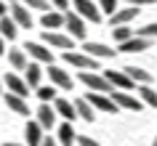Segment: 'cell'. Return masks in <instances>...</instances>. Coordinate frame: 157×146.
I'll list each match as a JSON object with an SVG mask.
<instances>
[{
    "instance_id": "1",
    "label": "cell",
    "mask_w": 157,
    "mask_h": 146,
    "mask_svg": "<svg viewBox=\"0 0 157 146\" xmlns=\"http://www.w3.org/2000/svg\"><path fill=\"white\" fill-rule=\"evenodd\" d=\"M64 61L75 69H80V72H101L99 61L91 58L88 53H83V51H64Z\"/></svg>"
},
{
    "instance_id": "2",
    "label": "cell",
    "mask_w": 157,
    "mask_h": 146,
    "mask_svg": "<svg viewBox=\"0 0 157 146\" xmlns=\"http://www.w3.org/2000/svg\"><path fill=\"white\" fill-rule=\"evenodd\" d=\"M80 82H83L85 88L91 90V93H112V85H109V80L104 77V72H80Z\"/></svg>"
},
{
    "instance_id": "3",
    "label": "cell",
    "mask_w": 157,
    "mask_h": 146,
    "mask_svg": "<svg viewBox=\"0 0 157 146\" xmlns=\"http://www.w3.org/2000/svg\"><path fill=\"white\" fill-rule=\"evenodd\" d=\"M43 45L48 48H56V51H75V37H69L67 32H48L43 29Z\"/></svg>"
},
{
    "instance_id": "4",
    "label": "cell",
    "mask_w": 157,
    "mask_h": 146,
    "mask_svg": "<svg viewBox=\"0 0 157 146\" xmlns=\"http://www.w3.org/2000/svg\"><path fill=\"white\" fill-rule=\"evenodd\" d=\"M72 3H75V13L83 19V21H93V24L101 21V11H99V6L93 0H72Z\"/></svg>"
},
{
    "instance_id": "5",
    "label": "cell",
    "mask_w": 157,
    "mask_h": 146,
    "mask_svg": "<svg viewBox=\"0 0 157 146\" xmlns=\"http://www.w3.org/2000/svg\"><path fill=\"white\" fill-rule=\"evenodd\" d=\"M85 101H88L96 112H104V114H117V112H120L117 104L112 101V96H107V93H88Z\"/></svg>"
},
{
    "instance_id": "6",
    "label": "cell",
    "mask_w": 157,
    "mask_h": 146,
    "mask_svg": "<svg viewBox=\"0 0 157 146\" xmlns=\"http://www.w3.org/2000/svg\"><path fill=\"white\" fill-rule=\"evenodd\" d=\"M24 53H29V58L37 61V64H48V66L53 64V51L48 45H43V43H27Z\"/></svg>"
},
{
    "instance_id": "7",
    "label": "cell",
    "mask_w": 157,
    "mask_h": 146,
    "mask_svg": "<svg viewBox=\"0 0 157 146\" xmlns=\"http://www.w3.org/2000/svg\"><path fill=\"white\" fill-rule=\"evenodd\" d=\"M112 96V101L117 104V109H125V112H141V101L139 96H131V93H125V90H112L109 93Z\"/></svg>"
},
{
    "instance_id": "8",
    "label": "cell",
    "mask_w": 157,
    "mask_h": 146,
    "mask_svg": "<svg viewBox=\"0 0 157 146\" xmlns=\"http://www.w3.org/2000/svg\"><path fill=\"white\" fill-rule=\"evenodd\" d=\"M64 29H67V35L69 37H75V40H83L85 43V21L77 13H64Z\"/></svg>"
},
{
    "instance_id": "9",
    "label": "cell",
    "mask_w": 157,
    "mask_h": 146,
    "mask_svg": "<svg viewBox=\"0 0 157 146\" xmlns=\"http://www.w3.org/2000/svg\"><path fill=\"white\" fill-rule=\"evenodd\" d=\"M101 72H104V77L109 80V85H112L115 90H125V93H128V90L136 88V82H133L123 69H120V72H115V69H101Z\"/></svg>"
},
{
    "instance_id": "10",
    "label": "cell",
    "mask_w": 157,
    "mask_h": 146,
    "mask_svg": "<svg viewBox=\"0 0 157 146\" xmlns=\"http://www.w3.org/2000/svg\"><path fill=\"white\" fill-rule=\"evenodd\" d=\"M3 85H6L8 93H13V96H21V98L29 96V85H27L24 77H19L16 72H8V74H6V77H3Z\"/></svg>"
},
{
    "instance_id": "11",
    "label": "cell",
    "mask_w": 157,
    "mask_h": 146,
    "mask_svg": "<svg viewBox=\"0 0 157 146\" xmlns=\"http://www.w3.org/2000/svg\"><path fill=\"white\" fill-rule=\"evenodd\" d=\"M48 77H51V85H53V88H59V90H72V77H69L67 69L51 64V66H48Z\"/></svg>"
},
{
    "instance_id": "12",
    "label": "cell",
    "mask_w": 157,
    "mask_h": 146,
    "mask_svg": "<svg viewBox=\"0 0 157 146\" xmlns=\"http://www.w3.org/2000/svg\"><path fill=\"white\" fill-rule=\"evenodd\" d=\"M13 21H16L19 29H32V13H29V8H24L21 3H11V13H8Z\"/></svg>"
},
{
    "instance_id": "13",
    "label": "cell",
    "mask_w": 157,
    "mask_h": 146,
    "mask_svg": "<svg viewBox=\"0 0 157 146\" xmlns=\"http://www.w3.org/2000/svg\"><path fill=\"white\" fill-rule=\"evenodd\" d=\"M83 53H88L91 58H115L117 56V51L115 48H109V45H104V43H83Z\"/></svg>"
},
{
    "instance_id": "14",
    "label": "cell",
    "mask_w": 157,
    "mask_h": 146,
    "mask_svg": "<svg viewBox=\"0 0 157 146\" xmlns=\"http://www.w3.org/2000/svg\"><path fill=\"white\" fill-rule=\"evenodd\" d=\"M40 24H43V29H48V32H59V29H64V13L61 11H45L40 16Z\"/></svg>"
},
{
    "instance_id": "15",
    "label": "cell",
    "mask_w": 157,
    "mask_h": 146,
    "mask_svg": "<svg viewBox=\"0 0 157 146\" xmlns=\"http://www.w3.org/2000/svg\"><path fill=\"white\" fill-rule=\"evenodd\" d=\"M152 48V40H147V37H139V35H133L128 43H123L120 48H117V53H144V51Z\"/></svg>"
},
{
    "instance_id": "16",
    "label": "cell",
    "mask_w": 157,
    "mask_h": 146,
    "mask_svg": "<svg viewBox=\"0 0 157 146\" xmlns=\"http://www.w3.org/2000/svg\"><path fill=\"white\" fill-rule=\"evenodd\" d=\"M35 120H37V125H40L43 130H51L53 125H56V112H53V106L51 104H40L37 112H35Z\"/></svg>"
},
{
    "instance_id": "17",
    "label": "cell",
    "mask_w": 157,
    "mask_h": 146,
    "mask_svg": "<svg viewBox=\"0 0 157 146\" xmlns=\"http://www.w3.org/2000/svg\"><path fill=\"white\" fill-rule=\"evenodd\" d=\"M53 112H56V117H61L64 122H75L77 120L75 104L69 101V98H56V101H53Z\"/></svg>"
},
{
    "instance_id": "18",
    "label": "cell",
    "mask_w": 157,
    "mask_h": 146,
    "mask_svg": "<svg viewBox=\"0 0 157 146\" xmlns=\"http://www.w3.org/2000/svg\"><path fill=\"white\" fill-rule=\"evenodd\" d=\"M139 11L141 8H133V6H128V8H117L112 16H109V24L112 27H125V24H131L133 19L139 16Z\"/></svg>"
},
{
    "instance_id": "19",
    "label": "cell",
    "mask_w": 157,
    "mask_h": 146,
    "mask_svg": "<svg viewBox=\"0 0 157 146\" xmlns=\"http://www.w3.org/2000/svg\"><path fill=\"white\" fill-rule=\"evenodd\" d=\"M3 96H6V106H8L13 114H19V117H29V104H27V98L13 96V93H3Z\"/></svg>"
},
{
    "instance_id": "20",
    "label": "cell",
    "mask_w": 157,
    "mask_h": 146,
    "mask_svg": "<svg viewBox=\"0 0 157 146\" xmlns=\"http://www.w3.org/2000/svg\"><path fill=\"white\" fill-rule=\"evenodd\" d=\"M43 133H45V130L37 125V120H29V122H27V128H24L27 146H40V144H43V138H45Z\"/></svg>"
},
{
    "instance_id": "21",
    "label": "cell",
    "mask_w": 157,
    "mask_h": 146,
    "mask_svg": "<svg viewBox=\"0 0 157 146\" xmlns=\"http://www.w3.org/2000/svg\"><path fill=\"white\" fill-rule=\"evenodd\" d=\"M40 80H43V69H40V64L37 61H29L27 64V69H24V82L29 85V88H40Z\"/></svg>"
},
{
    "instance_id": "22",
    "label": "cell",
    "mask_w": 157,
    "mask_h": 146,
    "mask_svg": "<svg viewBox=\"0 0 157 146\" xmlns=\"http://www.w3.org/2000/svg\"><path fill=\"white\" fill-rule=\"evenodd\" d=\"M8 64H11V69L13 72H24L27 69V53H24V48H8Z\"/></svg>"
},
{
    "instance_id": "23",
    "label": "cell",
    "mask_w": 157,
    "mask_h": 146,
    "mask_svg": "<svg viewBox=\"0 0 157 146\" xmlns=\"http://www.w3.org/2000/svg\"><path fill=\"white\" fill-rule=\"evenodd\" d=\"M72 104H75V112H77L80 120H85V122H93V120H96V109L85 101V96H83V98H75Z\"/></svg>"
},
{
    "instance_id": "24",
    "label": "cell",
    "mask_w": 157,
    "mask_h": 146,
    "mask_svg": "<svg viewBox=\"0 0 157 146\" xmlns=\"http://www.w3.org/2000/svg\"><path fill=\"white\" fill-rule=\"evenodd\" d=\"M128 77H131L136 85H152V72H147V69H141V66H125L123 69Z\"/></svg>"
},
{
    "instance_id": "25",
    "label": "cell",
    "mask_w": 157,
    "mask_h": 146,
    "mask_svg": "<svg viewBox=\"0 0 157 146\" xmlns=\"http://www.w3.org/2000/svg\"><path fill=\"white\" fill-rule=\"evenodd\" d=\"M56 141H59V146H72L75 141H77V133H75L72 122H61V125H59V136H56Z\"/></svg>"
},
{
    "instance_id": "26",
    "label": "cell",
    "mask_w": 157,
    "mask_h": 146,
    "mask_svg": "<svg viewBox=\"0 0 157 146\" xmlns=\"http://www.w3.org/2000/svg\"><path fill=\"white\" fill-rule=\"evenodd\" d=\"M136 93H139V101L144 106H155L157 109V90L152 85H136Z\"/></svg>"
},
{
    "instance_id": "27",
    "label": "cell",
    "mask_w": 157,
    "mask_h": 146,
    "mask_svg": "<svg viewBox=\"0 0 157 146\" xmlns=\"http://www.w3.org/2000/svg\"><path fill=\"white\" fill-rule=\"evenodd\" d=\"M16 32H19V27H16V21L11 16L0 19V37H3V40H16Z\"/></svg>"
},
{
    "instance_id": "28",
    "label": "cell",
    "mask_w": 157,
    "mask_h": 146,
    "mask_svg": "<svg viewBox=\"0 0 157 146\" xmlns=\"http://www.w3.org/2000/svg\"><path fill=\"white\" fill-rule=\"evenodd\" d=\"M136 35V29H131V27L125 24V27H112V37H115V43L117 45H123V43H128Z\"/></svg>"
},
{
    "instance_id": "29",
    "label": "cell",
    "mask_w": 157,
    "mask_h": 146,
    "mask_svg": "<svg viewBox=\"0 0 157 146\" xmlns=\"http://www.w3.org/2000/svg\"><path fill=\"white\" fill-rule=\"evenodd\" d=\"M37 98H40V104L56 101V88H53V85H40V88H37Z\"/></svg>"
},
{
    "instance_id": "30",
    "label": "cell",
    "mask_w": 157,
    "mask_h": 146,
    "mask_svg": "<svg viewBox=\"0 0 157 146\" xmlns=\"http://www.w3.org/2000/svg\"><path fill=\"white\" fill-rule=\"evenodd\" d=\"M19 3H21V6H24V8H29V11H43V13H45V11H51V3L48 0H19Z\"/></svg>"
},
{
    "instance_id": "31",
    "label": "cell",
    "mask_w": 157,
    "mask_h": 146,
    "mask_svg": "<svg viewBox=\"0 0 157 146\" xmlns=\"http://www.w3.org/2000/svg\"><path fill=\"white\" fill-rule=\"evenodd\" d=\"M136 35H139V37H147V40H157V24L141 27V29H136Z\"/></svg>"
},
{
    "instance_id": "32",
    "label": "cell",
    "mask_w": 157,
    "mask_h": 146,
    "mask_svg": "<svg viewBox=\"0 0 157 146\" xmlns=\"http://www.w3.org/2000/svg\"><path fill=\"white\" fill-rule=\"evenodd\" d=\"M117 3H120V0H99L96 6H99L101 13H109V16H112V13L117 11Z\"/></svg>"
},
{
    "instance_id": "33",
    "label": "cell",
    "mask_w": 157,
    "mask_h": 146,
    "mask_svg": "<svg viewBox=\"0 0 157 146\" xmlns=\"http://www.w3.org/2000/svg\"><path fill=\"white\" fill-rule=\"evenodd\" d=\"M77 146H101L96 138H91V136H77V141H75Z\"/></svg>"
},
{
    "instance_id": "34",
    "label": "cell",
    "mask_w": 157,
    "mask_h": 146,
    "mask_svg": "<svg viewBox=\"0 0 157 146\" xmlns=\"http://www.w3.org/2000/svg\"><path fill=\"white\" fill-rule=\"evenodd\" d=\"M48 3H51V8H53V11H61V13L69 8V0H48Z\"/></svg>"
},
{
    "instance_id": "35",
    "label": "cell",
    "mask_w": 157,
    "mask_h": 146,
    "mask_svg": "<svg viewBox=\"0 0 157 146\" xmlns=\"http://www.w3.org/2000/svg\"><path fill=\"white\" fill-rule=\"evenodd\" d=\"M128 6H133V8H144V6H155L157 0H125Z\"/></svg>"
},
{
    "instance_id": "36",
    "label": "cell",
    "mask_w": 157,
    "mask_h": 146,
    "mask_svg": "<svg viewBox=\"0 0 157 146\" xmlns=\"http://www.w3.org/2000/svg\"><path fill=\"white\" fill-rule=\"evenodd\" d=\"M40 146H59V141H56V138H51V136H45Z\"/></svg>"
},
{
    "instance_id": "37",
    "label": "cell",
    "mask_w": 157,
    "mask_h": 146,
    "mask_svg": "<svg viewBox=\"0 0 157 146\" xmlns=\"http://www.w3.org/2000/svg\"><path fill=\"white\" fill-rule=\"evenodd\" d=\"M3 16H8V6H6V3L0 0V19H3Z\"/></svg>"
},
{
    "instance_id": "38",
    "label": "cell",
    "mask_w": 157,
    "mask_h": 146,
    "mask_svg": "<svg viewBox=\"0 0 157 146\" xmlns=\"http://www.w3.org/2000/svg\"><path fill=\"white\" fill-rule=\"evenodd\" d=\"M3 53H6V40L0 37V56H3Z\"/></svg>"
},
{
    "instance_id": "39",
    "label": "cell",
    "mask_w": 157,
    "mask_h": 146,
    "mask_svg": "<svg viewBox=\"0 0 157 146\" xmlns=\"http://www.w3.org/2000/svg\"><path fill=\"white\" fill-rule=\"evenodd\" d=\"M3 146H27V144H3Z\"/></svg>"
},
{
    "instance_id": "40",
    "label": "cell",
    "mask_w": 157,
    "mask_h": 146,
    "mask_svg": "<svg viewBox=\"0 0 157 146\" xmlns=\"http://www.w3.org/2000/svg\"><path fill=\"white\" fill-rule=\"evenodd\" d=\"M152 146H157V136H155V138H152Z\"/></svg>"
},
{
    "instance_id": "41",
    "label": "cell",
    "mask_w": 157,
    "mask_h": 146,
    "mask_svg": "<svg viewBox=\"0 0 157 146\" xmlns=\"http://www.w3.org/2000/svg\"><path fill=\"white\" fill-rule=\"evenodd\" d=\"M0 96H3V80H0Z\"/></svg>"
},
{
    "instance_id": "42",
    "label": "cell",
    "mask_w": 157,
    "mask_h": 146,
    "mask_svg": "<svg viewBox=\"0 0 157 146\" xmlns=\"http://www.w3.org/2000/svg\"><path fill=\"white\" fill-rule=\"evenodd\" d=\"M3 3H19V0H3Z\"/></svg>"
}]
</instances>
